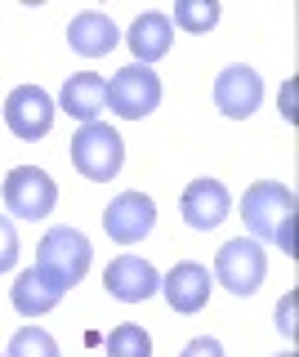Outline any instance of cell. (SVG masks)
I'll use <instances>...</instances> for the list:
<instances>
[{"instance_id":"6da1fadb","label":"cell","mask_w":299,"mask_h":357,"mask_svg":"<svg viewBox=\"0 0 299 357\" xmlns=\"http://www.w3.org/2000/svg\"><path fill=\"white\" fill-rule=\"evenodd\" d=\"M241 219L250 228V241H277L286 255H295V237H291V223H295V192L277 178H259V183L246 188L241 197Z\"/></svg>"},{"instance_id":"7a4b0ae2","label":"cell","mask_w":299,"mask_h":357,"mask_svg":"<svg viewBox=\"0 0 299 357\" xmlns=\"http://www.w3.org/2000/svg\"><path fill=\"white\" fill-rule=\"evenodd\" d=\"M90 259H94L90 237L76 232V228H49L45 237H40V245H36V268L49 277L54 286H63V290H72V286L85 282Z\"/></svg>"},{"instance_id":"3957f363","label":"cell","mask_w":299,"mask_h":357,"mask_svg":"<svg viewBox=\"0 0 299 357\" xmlns=\"http://www.w3.org/2000/svg\"><path fill=\"white\" fill-rule=\"evenodd\" d=\"M72 165L94 183H112L125 165V139L103 121H90L72 134Z\"/></svg>"},{"instance_id":"277c9868","label":"cell","mask_w":299,"mask_h":357,"mask_svg":"<svg viewBox=\"0 0 299 357\" xmlns=\"http://www.w3.org/2000/svg\"><path fill=\"white\" fill-rule=\"evenodd\" d=\"M107 107L121 121H139L148 112H157L161 107V76L152 67H139V63L121 67L112 81H107Z\"/></svg>"},{"instance_id":"5b68a950","label":"cell","mask_w":299,"mask_h":357,"mask_svg":"<svg viewBox=\"0 0 299 357\" xmlns=\"http://www.w3.org/2000/svg\"><path fill=\"white\" fill-rule=\"evenodd\" d=\"M263 273H268V255H263L259 241L237 237V241L219 245L215 277H219V286H224V290H232V295H254V290L263 286Z\"/></svg>"},{"instance_id":"8992f818","label":"cell","mask_w":299,"mask_h":357,"mask_svg":"<svg viewBox=\"0 0 299 357\" xmlns=\"http://www.w3.org/2000/svg\"><path fill=\"white\" fill-rule=\"evenodd\" d=\"M5 206H9V215H18V219H45L49 210L59 206V188H54V178L45 170L18 165V170H9V178H5Z\"/></svg>"},{"instance_id":"52a82bcc","label":"cell","mask_w":299,"mask_h":357,"mask_svg":"<svg viewBox=\"0 0 299 357\" xmlns=\"http://www.w3.org/2000/svg\"><path fill=\"white\" fill-rule=\"evenodd\" d=\"M54 98L45 94L40 85H18L14 94L5 98V126L14 130V139L23 143H36L54 130Z\"/></svg>"},{"instance_id":"ba28073f","label":"cell","mask_w":299,"mask_h":357,"mask_svg":"<svg viewBox=\"0 0 299 357\" xmlns=\"http://www.w3.org/2000/svg\"><path fill=\"white\" fill-rule=\"evenodd\" d=\"M103 228L116 245H139L157 228V201L148 192H121L112 206L103 210Z\"/></svg>"},{"instance_id":"9c48e42d","label":"cell","mask_w":299,"mask_h":357,"mask_svg":"<svg viewBox=\"0 0 299 357\" xmlns=\"http://www.w3.org/2000/svg\"><path fill=\"white\" fill-rule=\"evenodd\" d=\"M103 286L121 304H143V299H152L161 290V273L148 259H139V255H116L103 273Z\"/></svg>"},{"instance_id":"30bf717a","label":"cell","mask_w":299,"mask_h":357,"mask_svg":"<svg viewBox=\"0 0 299 357\" xmlns=\"http://www.w3.org/2000/svg\"><path fill=\"white\" fill-rule=\"evenodd\" d=\"M259 103H263V81H259V72H254V67L232 63V67L219 72V81H215V107L224 112V116L246 121Z\"/></svg>"},{"instance_id":"8fae6325","label":"cell","mask_w":299,"mask_h":357,"mask_svg":"<svg viewBox=\"0 0 299 357\" xmlns=\"http://www.w3.org/2000/svg\"><path fill=\"white\" fill-rule=\"evenodd\" d=\"M228 206H232V197L219 178H192L179 197V215H183L187 228H197V232L219 228V223L228 219Z\"/></svg>"},{"instance_id":"7c38bea8","label":"cell","mask_w":299,"mask_h":357,"mask_svg":"<svg viewBox=\"0 0 299 357\" xmlns=\"http://www.w3.org/2000/svg\"><path fill=\"white\" fill-rule=\"evenodd\" d=\"M161 290H165V304L174 312H183V317L187 312H201L210 304V268L197 259H183L161 277Z\"/></svg>"},{"instance_id":"4fadbf2b","label":"cell","mask_w":299,"mask_h":357,"mask_svg":"<svg viewBox=\"0 0 299 357\" xmlns=\"http://www.w3.org/2000/svg\"><path fill=\"white\" fill-rule=\"evenodd\" d=\"M116 40H121L116 22L107 14H98V9H85V14H76L68 22V45L81 59H103V54L116 50Z\"/></svg>"},{"instance_id":"5bb4252c","label":"cell","mask_w":299,"mask_h":357,"mask_svg":"<svg viewBox=\"0 0 299 357\" xmlns=\"http://www.w3.org/2000/svg\"><path fill=\"white\" fill-rule=\"evenodd\" d=\"M130 50H135V63L148 67L170 54V40H174V22L170 14H161V9H148V14H139L135 22H130Z\"/></svg>"},{"instance_id":"9a60e30c","label":"cell","mask_w":299,"mask_h":357,"mask_svg":"<svg viewBox=\"0 0 299 357\" xmlns=\"http://www.w3.org/2000/svg\"><path fill=\"white\" fill-rule=\"evenodd\" d=\"M59 107L68 112V116H76L81 126H90V121L103 116L107 107V85L98 72H76L63 81V94H59Z\"/></svg>"},{"instance_id":"2e32d148","label":"cell","mask_w":299,"mask_h":357,"mask_svg":"<svg viewBox=\"0 0 299 357\" xmlns=\"http://www.w3.org/2000/svg\"><path fill=\"white\" fill-rule=\"evenodd\" d=\"M63 295H68V290L54 286L40 268H23V273L14 277V286H9V299H14V308L23 312V317H45Z\"/></svg>"},{"instance_id":"e0dca14e","label":"cell","mask_w":299,"mask_h":357,"mask_svg":"<svg viewBox=\"0 0 299 357\" xmlns=\"http://www.w3.org/2000/svg\"><path fill=\"white\" fill-rule=\"evenodd\" d=\"M107 357H152V335L135 321H125L107 335Z\"/></svg>"},{"instance_id":"ac0fdd59","label":"cell","mask_w":299,"mask_h":357,"mask_svg":"<svg viewBox=\"0 0 299 357\" xmlns=\"http://www.w3.org/2000/svg\"><path fill=\"white\" fill-rule=\"evenodd\" d=\"M174 22H179L183 31H192V36H201L219 22V5L215 0H179L174 5Z\"/></svg>"},{"instance_id":"d6986e66","label":"cell","mask_w":299,"mask_h":357,"mask_svg":"<svg viewBox=\"0 0 299 357\" xmlns=\"http://www.w3.org/2000/svg\"><path fill=\"white\" fill-rule=\"evenodd\" d=\"M5 357H59V344L45 326H23L9 340V353Z\"/></svg>"},{"instance_id":"ffe728a7","label":"cell","mask_w":299,"mask_h":357,"mask_svg":"<svg viewBox=\"0 0 299 357\" xmlns=\"http://www.w3.org/2000/svg\"><path fill=\"white\" fill-rule=\"evenodd\" d=\"M14 264H18V232L9 215H0V273H9Z\"/></svg>"},{"instance_id":"44dd1931","label":"cell","mask_w":299,"mask_h":357,"mask_svg":"<svg viewBox=\"0 0 299 357\" xmlns=\"http://www.w3.org/2000/svg\"><path fill=\"white\" fill-rule=\"evenodd\" d=\"M295 308H299V295H286L282 308H277V326H282L286 340H295Z\"/></svg>"},{"instance_id":"7402d4cb","label":"cell","mask_w":299,"mask_h":357,"mask_svg":"<svg viewBox=\"0 0 299 357\" xmlns=\"http://www.w3.org/2000/svg\"><path fill=\"white\" fill-rule=\"evenodd\" d=\"M179 357H224V344L219 340H210V335H201V340H192Z\"/></svg>"},{"instance_id":"603a6c76","label":"cell","mask_w":299,"mask_h":357,"mask_svg":"<svg viewBox=\"0 0 299 357\" xmlns=\"http://www.w3.org/2000/svg\"><path fill=\"white\" fill-rule=\"evenodd\" d=\"M277 357H295V353H277Z\"/></svg>"}]
</instances>
